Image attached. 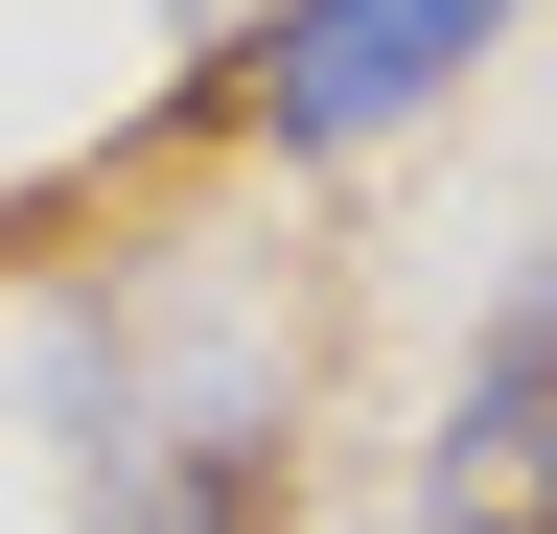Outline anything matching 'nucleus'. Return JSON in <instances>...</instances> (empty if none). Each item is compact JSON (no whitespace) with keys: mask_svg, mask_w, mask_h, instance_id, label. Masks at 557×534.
Returning <instances> with one entry per match:
<instances>
[{"mask_svg":"<svg viewBox=\"0 0 557 534\" xmlns=\"http://www.w3.org/2000/svg\"><path fill=\"white\" fill-rule=\"evenodd\" d=\"M487 24H511V0H278V47H256V116H278V140H395V116L442 94Z\"/></svg>","mask_w":557,"mask_h":534,"instance_id":"f257e3e1","label":"nucleus"},{"mask_svg":"<svg viewBox=\"0 0 557 534\" xmlns=\"http://www.w3.org/2000/svg\"><path fill=\"white\" fill-rule=\"evenodd\" d=\"M465 534H557V442H534V464H511V488H487Z\"/></svg>","mask_w":557,"mask_h":534,"instance_id":"7ed1b4c3","label":"nucleus"},{"mask_svg":"<svg viewBox=\"0 0 557 534\" xmlns=\"http://www.w3.org/2000/svg\"><path fill=\"white\" fill-rule=\"evenodd\" d=\"M534 442H557V280H534V302H511V325L465 349V442H442V534H465L487 488H511Z\"/></svg>","mask_w":557,"mask_h":534,"instance_id":"f03ea898","label":"nucleus"}]
</instances>
